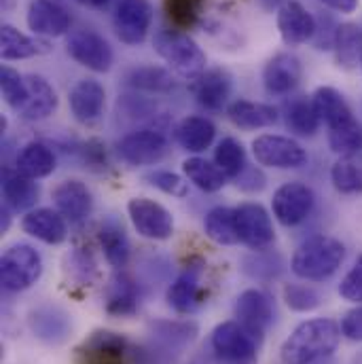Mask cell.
Segmentation results:
<instances>
[{
    "instance_id": "obj_48",
    "label": "cell",
    "mask_w": 362,
    "mask_h": 364,
    "mask_svg": "<svg viewBox=\"0 0 362 364\" xmlns=\"http://www.w3.org/2000/svg\"><path fill=\"white\" fill-rule=\"evenodd\" d=\"M361 66H362V62H361Z\"/></svg>"
},
{
    "instance_id": "obj_16",
    "label": "cell",
    "mask_w": 362,
    "mask_h": 364,
    "mask_svg": "<svg viewBox=\"0 0 362 364\" xmlns=\"http://www.w3.org/2000/svg\"><path fill=\"white\" fill-rule=\"evenodd\" d=\"M301 60L290 51H280L263 68V85L272 95H286L301 81Z\"/></svg>"
},
{
    "instance_id": "obj_20",
    "label": "cell",
    "mask_w": 362,
    "mask_h": 364,
    "mask_svg": "<svg viewBox=\"0 0 362 364\" xmlns=\"http://www.w3.org/2000/svg\"><path fill=\"white\" fill-rule=\"evenodd\" d=\"M21 229L28 235H32V237H36V240H41L45 244H51V246L62 244L66 240V235H68L64 216L53 208L30 210L21 220Z\"/></svg>"
},
{
    "instance_id": "obj_9",
    "label": "cell",
    "mask_w": 362,
    "mask_h": 364,
    "mask_svg": "<svg viewBox=\"0 0 362 364\" xmlns=\"http://www.w3.org/2000/svg\"><path fill=\"white\" fill-rule=\"evenodd\" d=\"M112 23L121 43L140 45L153 23L151 0H119Z\"/></svg>"
},
{
    "instance_id": "obj_14",
    "label": "cell",
    "mask_w": 362,
    "mask_h": 364,
    "mask_svg": "<svg viewBox=\"0 0 362 364\" xmlns=\"http://www.w3.org/2000/svg\"><path fill=\"white\" fill-rule=\"evenodd\" d=\"M277 30L286 45H303L314 38L316 19L299 0H286L277 9Z\"/></svg>"
},
{
    "instance_id": "obj_35",
    "label": "cell",
    "mask_w": 362,
    "mask_h": 364,
    "mask_svg": "<svg viewBox=\"0 0 362 364\" xmlns=\"http://www.w3.org/2000/svg\"><path fill=\"white\" fill-rule=\"evenodd\" d=\"M127 83L134 90L155 91V93L174 90L172 73L166 70V68H161V66H138V68L129 70Z\"/></svg>"
},
{
    "instance_id": "obj_24",
    "label": "cell",
    "mask_w": 362,
    "mask_h": 364,
    "mask_svg": "<svg viewBox=\"0 0 362 364\" xmlns=\"http://www.w3.org/2000/svg\"><path fill=\"white\" fill-rule=\"evenodd\" d=\"M227 117L233 125L242 129H261L272 127L277 123V110L270 104L250 102V100H235L227 108Z\"/></svg>"
},
{
    "instance_id": "obj_37",
    "label": "cell",
    "mask_w": 362,
    "mask_h": 364,
    "mask_svg": "<svg viewBox=\"0 0 362 364\" xmlns=\"http://www.w3.org/2000/svg\"><path fill=\"white\" fill-rule=\"evenodd\" d=\"M329 146L337 155H352L362 153V125L352 119L337 127L329 129Z\"/></svg>"
},
{
    "instance_id": "obj_21",
    "label": "cell",
    "mask_w": 362,
    "mask_h": 364,
    "mask_svg": "<svg viewBox=\"0 0 362 364\" xmlns=\"http://www.w3.org/2000/svg\"><path fill=\"white\" fill-rule=\"evenodd\" d=\"M201 265H188L168 288V303L179 314H191L199 307L201 299Z\"/></svg>"
},
{
    "instance_id": "obj_43",
    "label": "cell",
    "mask_w": 362,
    "mask_h": 364,
    "mask_svg": "<svg viewBox=\"0 0 362 364\" xmlns=\"http://www.w3.org/2000/svg\"><path fill=\"white\" fill-rule=\"evenodd\" d=\"M339 294L350 301V303H356L362 305V257L358 259V263L346 273V277L341 279L339 284Z\"/></svg>"
},
{
    "instance_id": "obj_44",
    "label": "cell",
    "mask_w": 362,
    "mask_h": 364,
    "mask_svg": "<svg viewBox=\"0 0 362 364\" xmlns=\"http://www.w3.org/2000/svg\"><path fill=\"white\" fill-rule=\"evenodd\" d=\"M341 335L350 341H362V305H356L341 318Z\"/></svg>"
},
{
    "instance_id": "obj_11",
    "label": "cell",
    "mask_w": 362,
    "mask_h": 364,
    "mask_svg": "<svg viewBox=\"0 0 362 364\" xmlns=\"http://www.w3.org/2000/svg\"><path fill=\"white\" fill-rule=\"evenodd\" d=\"M66 51L77 64L90 68L93 73H108L115 60L106 38H102L91 30L73 32L66 41Z\"/></svg>"
},
{
    "instance_id": "obj_10",
    "label": "cell",
    "mask_w": 362,
    "mask_h": 364,
    "mask_svg": "<svg viewBox=\"0 0 362 364\" xmlns=\"http://www.w3.org/2000/svg\"><path fill=\"white\" fill-rule=\"evenodd\" d=\"M257 337L240 322H223L212 331V350L227 363H248L257 352Z\"/></svg>"
},
{
    "instance_id": "obj_33",
    "label": "cell",
    "mask_w": 362,
    "mask_h": 364,
    "mask_svg": "<svg viewBox=\"0 0 362 364\" xmlns=\"http://www.w3.org/2000/svg\"><path fill=\"white\" fill-rule=\"evenodd\" d=\"M41 53V47L36 41L13 28L11 23H2L0 28V55L2 60H28Z\"/></svg>"
},
{
    "instance_id": "obj_42",
    "label": "cell",
    "mask_w": 362,
    "mask_h": 364,
    "mask_svg": "<svg viewBox=\"0 0 362 364\" xmlns=\"http://www.w3.org/2000/svg\"><path fill=\"white\" fill-rule=\"evenodd\" d=\"M144 181L149 182V184H153L155 188L172 195V197H186L188 195V182H184V178H181L174 172L155 170V172H149L144 176Z\"/></svg>"
},
{
    "instance_id": "obj_19",
    "label": "cell",
    "mask_w": 362,
    "mask_h": 364,
    "mask_svg": "<svg viewBox=\"0 0 362 364\" xmlns=\"http://www.w3.org/2000/svg\"><path fill=\"white\" fill-rule=\"evenodd\" d=\"M68 104L79 123L91 125V123L100 121V117L104 114L106 91L95 79H83L70 90Z\"/></svg>"
},
{
    "instance_id": "obj_13",
    "label": "cell",
    "mask_w": 362,
    "mask_h": 364,
    "mask_svg": "<svg viewBox=\"0 0 362 364\" xmlns=\"http://www.w3.org/2000/svg\"><path fill=\"white\" fill-rule=\"evenodd\" d=\"M235 316L248 333L261 339L263 333L273 324L275 309H273L272 296L257 288L244 290L235 301Z\"/></svg>"
},
{
    "instance_id": "obj_32",
    "label": "cell",
    "mask_w": 362,
    "mask_h": 364,
    "mask_svg": "<svg viewBox=\"0 0 362 364\" xmlns=\"http://www.w3.org/2000/svg\"><path fill=\"white\" fill-rule=\"evenodd\" d=\"M331 181L344 195L362 193V153L341 155L331 170Z\"/></svg>"
},
{
    "instance_id": "obj_39",
    "label": "cell",
    "mask_w": 362,
    "mask_h": 364,
    "mask_svg": "<svg viewBox=\"0 0 362 364\" xmlns=\"http://www.w3.org/2000/svg\"><path fill=\"white\" fill-rule=\"evenodd\" d=\"M206 0H164L168 19L176 30H188L197 23Z\"/></svg>"
},
{
    "instance_id": "obj_26",
    "label": "cell",
    "mask_w": 362,
    "mask_h": 364,
    "mask_svg": "<svg viewBox=\"0 0 362 364\" xmlns=\"http://www.w3.org/2000/svg\"><path fill=\"white\" fill-rule=\"evenodd\" d=\"M312 104H314L320 121H324L329 129L354 119L352 108L348 106L346 97L341 95V91H337L335 87H329V85L318 87L312 95Z\"/></svg>"
},
{
    "instance_id": "obj_22",
    "label": "cell",
    "mask_w": 362,
    "mask_h": 364,
    "mask_svg": "<svg viewBox=\"0 0 362 364\" xmlns=\"http://www.w3.org/2000/svg\"><path fill=\"white\" fill-rule=\"evenodd\" d=\"M26 85H28V100H26L23 108L17 112L21 119L41 121V119H47L49 114L55 112L58 93L49 85L47 79H43L41 75H28Z\"/></svg>"
},
{
    "instance_id": "obj_45",
    "label": "cell",
    "mask_w": 362,
    "mask_h": 364,
    "mask_svg": "<svg viewBox=\"0 0 362 364\" xmlns=\"http://www.w3.org/2000/svg\"><path fill=\"white\" fill-rule=\"evenodd\" d=\"M238 186L244 188V191H261L265 186V176L259 172V170H244L240 176H238Z\"/></svg>"
},
{
    "instance_id": "obj_17",
    "label": "cell",
    "mask_w": 362,
    "mask_h": 364,
    "mask_svg": "<svg viewBox=\"0 0 362 364\" xmlns=\"http://www.w3.org/2000/svg\"><path fill=\"white\" fill-rule=\"evenodd\" d=\"M191 93L206 110H220L231 93V75L225 68L203 70L191 81Z\"/></svg>"
},
{
    "instance_id": "obj_41",
    "label": "cell",
    "mask_w": 362,
    "mask_h": 364,
    "mask_svg": "<svg viewBox=\"0 0 362 364\" xmlns=\"http://www.w3.org/2000/svg\"><path fill=\"white\" fill-rule=\"evenodd\" d=\"M284 301L294 311H312L320 305V296L314 288L303 284H288L284 286Z\"/></svg>"
},
{
    "instance_id": "obj_25",
    "label": "cell",
    "mask_w": 362,
    "mask_h": 364,
    "mask_svg": "<svg viewBox=\"0 0 362 364\" xmlns=\"http://www.w3.org/2000/svg\"><path fill=\"white\" fill-rule=\"evenodd\" d=\"M38 195H41V188L32 178L19 174L17 170L4 172L2 197H4V205H9L13 212H26V210L30 212L36 205Z\"/></svg>"
},
{
    "instance_id": "obj_34",
    "label": "cell",
    "mask_w": 362,
    "mask_h": 364,
    "mask_svg": "<svg viewBox=\"0 0 362 364\" xmlns=\"http://www.w3.org/2000/svg\"><path fill=\"white\" fill-rule=\"evenodd\" d=\"M136 307H138V288L134 279L123 273L115 275L108 288L106 309L117 316H127V314H134Z\"/></svg>"
},
{
    "instance_id": "obj_12",
    "label": "cell",
    "mask_w": 362,
    "mask_h": 364,
    "mask_svg": "<svg viewBox=\"0 0 362 364\" xmlns=\"http://www.w3.org/2000/svg\"><path fill=\"white\" fill-rule=\"evenodd\" d=\"M235 220H238V235L240 242L246 244L252 250H263L272 246L275 240L272 216L261 203H242L235 208Z\"/></svg>"
},
{
    "instance_id": "obj_4",
    "label": "cell",
    "mask_w": 362,
    "mask_h": 364,
    "mask_svg": "<svg viewBox=\"0 0 362 364\" xmlns=\"http://www.w3.org/2000/svg\"><path fill=\"white\" fill-rule=\"evenodd\" d=\"M43 275V259L28 244H15L6 248L0 259V282L9 292L28 290Z\"/></svg>"
},
{
    "instance_id": "obj_36",
    "label": "cell",
    "mask_w": 362,
    "mask_h": 364,
    "mask_svg": "<svg viewBox=\"0 0 362 364\" xmlns=\"http://www.w3.org/2000/svg\"><path fill=\"white\" fill-rule=\"evenodd\" d=\"M214 164L231 178H238L246 170V151L235 138H223L214 149Z\"/></svg>"
},
{
    "instance_id": "obj_29",
    "label": "cell",
    "mask_w": 362,
    "mask_h": 364,
    "mask_svg": "<svg viewBox=\"0 0 362 364\" xmlns=\"http://www.w3.org/2000/svg\"><path fill=\"white\" fill-rule=\"evenodd\" d=\"M206 235L218 244V246H233L240 242L238 235V220H235V208H212L206 214V223H203Z\"/></svg>"
},
{
    "instance_id": "obj_5",
    "label": "cell",
    "mask_w": 362,
    "mask_h": 364,
    "mask_svg": "<svg viewBox=\"0 0 362 364\" xmlns=\"http://www.w3.org/2000/svg\"><path fill=\"white\" fill-rule=\"evenodd\" d=\"M252 155L261 166L277 170H294L307 161V153L297 140L273 134H263L252 140Z\"/></svg>"
},
{
    "instance_id": "obj_6",
    "label": "cell",
    "mask_w": 362,
    "mask_h": 364,
    "mask_svg": "<svg viewBox=\"0 0 362 364\" xmlns=\"http://www.w3.org/2000/svg\"><path fill=\"white\" fill-rule=\"evenodd\" d=\"M127 212L132 218L134 229L155 242H166L174 233V218L172 214L157 201L147 199V197H134L127 203Z\"/></svg>"
},
{
    "instance_id": "obj_30",
    "label": "cell",
    "mask_w": 362,
    "mask_h": 364,
    "mask_svg": "<svg viewBox=\"0 0 362 364\" xmlns=\"http://www.w3.org/2000/svg\"><path fill=\"white\" fill-rule=\"evenodd\" d=\"M97 240H100V246L104 250L106 261L112 267L121 269V267L127 265V261H129V240L125 235V229L117 220H106L97 231Z\"/></svg>"
},
{
    "instance_id": "obj_46",
    "label": "cell",
    "mask_w": 362,
    "mask_h": 364,
    "mask_svg": "<svg viewBox=\"0 0 362 364\" xmlns=\"http://www.w3.org/2000/svg\"><path fill=\"white\" fill-rule=\"evenodd\" d=\"M320 2L339 13H354L358 9V0H320Z\"/></svg>"
},
{
    "instance_id": "obj_28",
    "label": "cell",
    "mask_w": 362,
    "mask_h": 364,
    "mask_svg": "<svg viewBox=\"0 0 362 364\" xmlns=\"http://www.w3.org/2000/svg\"><path fill=\"white\" fill-rule=\"evenodd\" d=\"M333 49L337 66L344 70H354L362 62V28H358V23H339Z\"/></svg>"
},
{
    "instance_id": "obj_8",
    "label": "cell",
    "mask_w": 362,
    "mask_h": 364,
    "mask_svg": "<svg viewBox=\"0 0 362 364\" xmlns=\"http://www.w3.org/2000/svg\"><path fill=\"white\" fill-rule=\"evenodd\" d=\"M117 149L121 159L129 166H153L168 153V140L159 129L144 127L123 136Z\"/></svg>"
},
{
    "instance_id": "obj_47",
    "label": "cell",
    "mask_w": 362,
    "mask_h": 364,
    "mask_svg": "<svg viewBox=\"0 0 362 364\" xmlns=\"http://www.w3.org/2000/svg\"><path fill=\"white\" fill-rule=\"evenodd\" d=\"M79 4L87 6V9H104L110 4V0H77Z\"/></svg>"
},
{
    "instance_id": "obj_7",
    "label": "cell",
    "mask_w": 362,
    "mask_h": 364,
    "mask_svg": "<svg viewBox=\"0 0 362 364\" xmlns=\"http://www.w3.org/2000/svg\"><path fill=\"white\" fill-rule=\"evenodd\" d=\"M314 191L303 182H286L273 193V216L284 227L301 225L314 210Z\"/></svg>"
},
{
    "instance_id": "obj_38",
    "label": "cell",
    "mask_w": 362,
    "mask_h": 364,
    "mask_svg": "<svg viewBox=\"0 0 362 364\" xmlns=\"http://www.w3.org/2000/svg\"><path fill=\"white\" fill-rule=\"evenodd\" d=\"M286 123L299 136H314L322 121H320L312 100H297L288 106Z\"/></svg>"
},
{
    "instance_id": "obj_31",
    "label": "cell",
    "mask_w": 362,
    "mask_h": 364,
    "mask_svg": "<svg viewBox=\"0 0 362 364\" xmlns=\"http://www.w3.org/2000/svg\"><path fill=\"white\" fill-rule=\"evenodd\" d=\"M182 172L186 181H191L199 191L206 193H216L227 184V174L216 164H210L201 157H188L182 164Z\"/></svg>"
},
{
    "instance_id": "obj_2",
    "label": "cell",
    "mask_w": 362,
    "mask_h": 364,
    "mask_svg": "<svg viewBox=\"0 0 362 364\" xmlns=\"http://www.w3.org/2000/svg\"><path fill=\"white\" fill-rule=\"evenodd\" d=\"M344 259H346V246L339 240L329 235H316L297 248L290 269L301 279L320 282L337 272Z\"/></svg>"
},
{
    "instance_id": "obj_27",
    "label": "cell",
    "mask_w": 362,
    "mask_h": 364,
    "mask_svg": "<svg viewBox=\"0 0 362 364\" xmlns=\"http://www.w3.org/2000/svg\"><path fill=\"white\" fill-rule=\"evenodd\" d=\"M15 170L32 181L47 178L55 170V155L43 142H28L17 155Z\"/></svg>"
},
{
    "instance_id": "obj_23",
    "label": "cell",
    "mask_w": 362,
    "mask_h": 364,
    "mask_svg": "<svg viewBox=\"0 0 362 364\" xmlns=\"http://www.w3.org/2000/svg\"><path fill=\"white\" fill-rule=\"evenodd\" d=\"M216 127L206 117H184L174 127V140L188 153H201L214 142Z\"/></svg>"
},
{
    "instance_id": "obj_3",
    "label": "cell",
    "mask_w": 362,
    "mask_h": 364,
    "mask_svg": "<svg viewBox=\"0 0 362 364\" xmlns=\"http://www.w3.org/2000/svg\"><path fill=\"white\" fill-rule=\"evenodd\" d=\"M153 47L168 68L186 81H193L206 70V53L182 30H159L153 38Z\"/></svg>"
},
{
    "instance_id": "obj_18",
    "label": "cell",
    "mask_w": 362,
    "mask_h": 364,
    "mask_svg": "<svg viewBox=\"0 0 362 364\" xmlns=\"http://www.w3.org/2000/svg\"><path fill=\"white\" fill-rule=\"evenodd\" d=\"M53 201H55L58 212L75 225L83 223L93 210L91 191L87 188V184L81 181L60 182L53 191Z\"/></svg>"
},
{
    "instance_id": "obj_1",
    "label": "cell",
    "mask_w": 362,
    "mask_h": 364,
    "mask_svg": "<svg viewBox=\"0 0 362 364\" xmlns=\"http://www.w3.org/2000/svg\"><path fill=\"white\" fill-rule=\"evenodd\" d=\"M341 339V326L329 318H314L299 324L282 343L284 364H314L331 356Z\"/></svg>"
},
{
    "instance_id": "obj_40",
    "label": "cell",
    "mask_w": 362,
    "mask_h": 364,
    "mask_svg": "<svg viewBox=\"0 0 362 364\" xmlns=\"http://www.w3.org/2000/svg\"><path fill=\"white\" fill-rule=\"evenodd\" d=\"M0 90L4 102L19 112L28 100V85H26V77H21L17 70H13L11 66H2L0 68Z\"/></svg>"
},
{
    "instance_id": "obj_15",
    "label": "cell",
    "mask_w": 362,
    "mask_h": 364,
    "mask_svg": "<svg viewBox=\"0 0 362 364\" xmlns=\"http://www.w3.org/2000/svg\"><path fill=\"white\" fill-rule=\"evenodd\" d=\"M26 21L36 36H47V38L64 36L70 28L68 11L55 0H32L28 6Z\"/></svg>"
}]
</instances>
